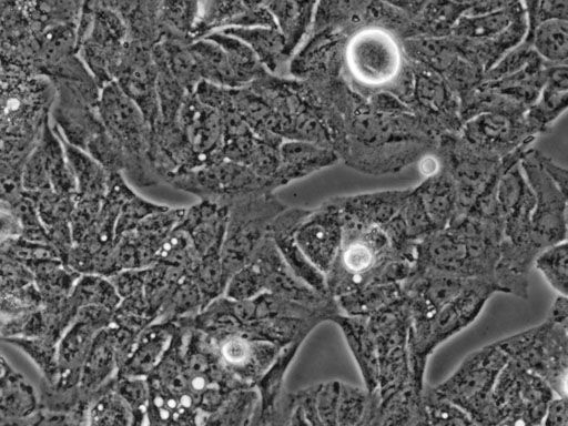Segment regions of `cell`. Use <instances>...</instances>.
<instances>
[{
  "mask_svg": "<svg viewBox=\"0 0 568 426\" xmlns=\"http://www.w3.org/2000/svg\"><path fill=\"white\" fill-rule=\"evenodd\" d=\"M97 108L105 132L123 153L128 178L140 187L162 183L151 159L152 129L115 81L102 88Z\"/></svg>",
  "mask_w": 568,
  "mask_h": 426,
  "instance_id": "6da1fadb",
  "label": "cell"
},
{
  "mask_svg": "<svg viewBox=\"0 0 568 426\" xmlns=\"http://www.w3.org/2000/svg\"><path fill=\"white\" fill-rule=\"evenodd\" d=\"M508 361L494 342L468 354L445 381L430 388L479 426H494L500 419L493 404V392Z\"/></svg>",
  "mask_w": 568,
  "mask_h": 426,
  "instance_id": "7a4b0ae2",
  "label": "cell"
},
{
  "mask_svg": "<svg viewBox=\"0 0 568 426\" xmlns=\"http://www.w3.org/2000/svg\"><path fill=\"white\" fill-rule=\"evenodd\" d=\"M227 209L229 216L220 255L224 288L232 275L250 262L262 241L270 234L273 221L287 205L274 193H260L236 199Z\"/></svg>",
  "mask_w": 568,
  "mask_h": 426,
  "instance_id": "3957f363",
  "label": "cell"
},
{
  "mask_svg": "<svg viewBox=\"0 0 568 426\" xmlns=\"http://www.w3.org/2000/svg\"><path fill=\"white\" fill-rule=\"evenodd\" d=\"M509 359L540 377L555 395L567 398L568 325L546 320L496 341Z\"/></svg>",
  "mask_w": 568,
  "mask_h": 426,
  "instance_id": "277c9868",
  "label": "cell"
},
{
  "mask_svg": "<svg viewBox=\"0 0 568 426\" xmlns=\"http://www.w3.org/2000/svg\"><path fill=\"white\" fill-rule=\"evenodd\" d=\"M373 336L377 364V390L384 399L410 385L408 362V310L404 298L366 317Z\"/></svg>",
  "mask_w": 568,
  "mask_h": 426,
  "instance_id": "5b68a950",
  "label": "cell"
},
{
  "mask_svg": "<svg viewBox=\"0 0 568 426\" xmlns=\"http://www.w3.org/2000/svg\"><path fill=\"white\" fill-rule=\"evenodd\" d=\"M165 183L194 194L201 201L227 206L236 199L274 193L267 181L258 178L251 168L221 160L210 165L171 175Z\"/></svg>",
  "mask_w": 568,
  "mask_h": 426,
  "instance_id": "8992f818",
  "label": "cell"
},
{
  "mask_svg": "<svg viewBox=\"0 0 568 426\" xmlns=\"http://www.w3.org/2000/svg\"><path fill=\"white\" fill-rule=\"evenodd\" d=\"M203 334L215 353L223 372L240 388L255 387L286 348L268 342L252 339L237 329L230 333Z\"/></svg>",
  "mask_w": 568,
  "mask_h": 426,
  "instance_id": "52a82bcc",
  "label": "cell"
},
{
  "mask_svg": "<svg viewBox=\"0 0 568 426\" xmlns=\"http://www.w3.org/2000/svg\"><path fill=\"white\" fill-rule=\"evenodd\" d=\"M523 170L535 196L531 213V241L542 248L567 241V201L564 193L542 170L537 154L523 159Z\"/></svg>",
  "mask_w": 568,
  "mask_h": 426,
  "instance_id": "ba28073f",
  "label": "cell"
},
{
  "mask_svg": "<svg viewBox=\"0 0 568 426\" xmlns=\"http://www.w3.org/2000/svg\"><path fill=\"white\" fill-rule=\"evenodd\" d=\"M184 213L185 209L166 206L148 215L125 233L112 252V275L154 265L161 246Z\"/></svg>",
  "mask_w": 568,
  "mask_h": 426,
  "instance_id": "9c48e42d",
  "label": "cell"
},
{
  "mask_svg": "<svg viewBox=\"0 0 568 426\" xmlns=\"http://www.w3.org/2000/svg\"><path fill=\"white\" fill-rule=\"evenodd\" d=\"M343 239V220L336 199L310 210L294 233L302 254L324 275L332 268Z\"/></svg>",
  "mask_w": 568,
  "mask_h": 426,
  "instance_id": "30bf717a",
  "label": "cell"
},
{
  "mask_svg": "<svg viewBox=\"0 0 568 426\" xmlns=\"http://www.w3.org/2000/svg\"><path fill=\"white\" fill-rule=\"evenodd\" d=\"M113 312L100 306L78 310L74 321L57 346L58 379L55 386L79 385L81 369L95 334L112 323Z\"/></svg>",
  "mask_w": 568,
  "mask_h": 426,
  "instance_id": "8fae6325",
  "label": "cell"
},
{
  "mask_svg": "<svg viewBox=\"0 0 568 426\" xmlns=\"http://www.w3.org/2000/svg\"><path fill=\"white\" fill-rule=\"evenodd\" d=\"M152 49L134 41H125L114 77L118 87L136 104L151 129L159 120L158 71Z\"/></svg>",
  "mask_w": 568,
  "mask_h": 426,
  "instance_id": "7c38bea8",
  "label": "cell"
},
{
  "mask_svg": "<svg viewBox=\"0 0 568 426\" xmlns=\"http://www.w3.org/2000/svg\"><path fill=\"white\" fill-rule=\"evenodd\" d=\"M495 293L500 291L494 282L470 278L464 291L433 316L426 345L428 357L443 343L471 325Z\"/></svg>",
  "mask_w": 568,
  "mask_h": 426,
  "instance_id": "4fadbf2b",
  "label": "cell"
},
{
  "mask_svg": "<svg viewBox=\"0 0 568 426\" xmlns=\"http://www.w3.org/2000/svg\"><path fill=\"white\" fill-rule=\"evenodd\" d=\"M247 264L257 274L263 293L308 306H322L333 301L318 295L291 272L271 233L262 241Z\"/></svg>",
  "mask_w": 568,
  "mask_h": 426,
  "instance_id": "5bb4252c",
  "label": "cell"
},
{
  "mask_svg": "<svg viewBox=\"0 0 568 426\" xmlns=\"http://www.w3.org/2000/svg\"><path fill=\"white\" fill-rule=\"evenodd\" d=\"M347 44L344 63L354 80L384 82L399 68L398 48L386 34H357Z\"/></svg>",
  "mask_w": 568,
  "mask_h": 426,
  "instance_id": "9a60e30c",
  "label": "cell"
},
{
  "mask_svg": "<svg viewBox=\"0 0 568 426\" xmlns=\"http://www.w3.org/2000/svg\"><path fill=\"white\" fill-rule=\"evenodd\" d=\"M277 28L264 1H200L192 42L206 34L231 28Z\"/></svg>",
  "mask_w": 568,
  "mask_h": 426,
  "instance_id": "2e32d148",
  "label": "cell"
},
{
  "mask_svg": "<svg viewBox=\"0 0 568 426\" xmlns=\"http://www.w3.org/2000/svg\"><path fill=\"white\" fill-rule=\"evenodd\" d=\"M121 355L111 324L99 331L83 363L79 387L91 396L113 386L121 366Z\"/></svg>",
  "mask_w": 568,
  "mask_h": 426,
  "instance_id": "e0dca14e",
  "label": "cell"
},
{
  "mask_svg": "<svg viewBox=\"0 0 568 426\" xmlns=\"http://www.w3.org/2000/svg\"><path fill=\"white\" fill-rule=\"evenodd\" d=\"M278 154V166L270 181L274 192L338 161V155L333 150L303 141H284L280 145Z\"/></svg>",
  "mask_w": 568,
  "mask_h": 426,
  "instance_id": "ac0fdd59",
  "label": "cell"
},
{
  "mask_svg": "<svg viewBox=\"0 0 568 426\" xmlns=\"http://www.w3.org/2000/svg\"><path fill=\"white\" fill-rule=\"evenodd\" d=\"M175 331V322H153L136 336L118 378H145L164 356Z\"/></svg>",
  "mask_w": 568,
  "mask_h": 426,
  "instance_id": "d6986e66",
  "label": "cell"
},
{
  "mask_svg": "<svg viewBox=\"0 0 568 426\" xmlns=\"http://www.w3.org/2000/svg\"><path fill=\"white\" fill-rule=\"evenodd\" d=\"M328 322L339 327L347 347L357 365L365 390L373 395L377 390L378 364L376 347L365 317H353L342 313Z\"/></svg>",
  "mask_w": 568,
  "mask_h": 426,
  "instance_id": "ffe728a7",
  "label": "cell"
},
{
  "mask_svg": "<svg viewBox=\"0 0 568 426\" xmlns=\"http://www.w3.org/2000/svg\"><path fill=\"white\" fill-rule=\"evenodd\" d=\"M220 31L247 44L270 74L290 77L292 59L286 53L285 39L277 28H231Z\"/></svg>",
  "mask_w": 568,
  "mask_h": 426,
  "instance_id": "44dd1931",
  "label": "cell"
},
{
  "mask_svg": "<svg viewBox=\"0 0 568 426\" xmlns=\"http://www.w3.org/2000/svg\"><path fill=\"white\" fill-rule=\"evenodd\" d=\"M277 29L285 39L286 53L292 59L306 38L313 22L314 1H264Z\"/></svg>",
  "mask_w": 568,
  "mask_h": 426,
  "instance_id": "7402d4cb",
  "label": "cell"
},
{
  "mask_svg": "<svg viewBox=\"0 0 568 426\" xmlns=\"http://www.w3.org/2000/svg\"><path fill=\"white\" fill-rule=\"evenodd\" d=\"M464 134L473 145L491 152L513 145L520 133L508 114L486 112L471 118L464 126Z\"/></svg>",
  "mask_w": 568,
  "mask_h": 426,
  "instance_id": "603a6c76",
  "label": "cell"
},
{
  "mask_svg": "<svg viewBox=\"0 0 568 426\" xmlns=\"http://www.w3.org/2000/svg\"><path fill=\"white\" fill-rule=\"evenodd\" d=\"M567 88L566 64H554L546 70L540 93L528 114V119L535 128L549 124L566 110Z\"/></svg>",
  "mask_w": 568,
  "mask_h": 426,
  "instance_id": "cb8c5ba5",
  "label": "cell"
},
{
  "mask_svg": "<svg viewBox=\"0 0 568 426\" xmlns=\"http://www.w3.org/2000/svg\"><path fill=\"white\" fill-rule=\"evenodd\" d=\"M403 298L402 283L369 285L334 298L339 313L369 317Z\"/></svg>",
  "mask_w": 568,
  "mask_h": 426,
  "instance_id": "d4e9b609",
  "label": "cell"
},
{
  "mask_svg": "<svg viewBox=\"0 0 568 426\" xmlns=\"http://www.w3.org/2000/svg\"><path fill=\"white\" fill-rule=\"evenodd\" d=\"M41 305L42 300L33 282L0 296V339L20 337L28 320Z\"/></svg>",
  "mask_w": 568,
  "mask_h": 426,
  "instance_id": "484cf974",
  "label": "cell"
},
{
  "mask_svg": "<svg viewBox=\"0 0 568 426\" xmlns=\"http://www.w3.org/2000/svg\"><path fill=\"white\" fill-rule=\"evenodd\" d=\"M202 81L226 88L239 89L225 51L215 42L202 38L189 44Z\"/></svg>",
  "mask_w": 568,
  "mask_h": 426,
  "instance_id": "4316f807",
  "label": "cell"
},
{
  "mask_svg": "<svg viewBox=\"0 0 568 426\" xmlns=\"http://www.w3.org/2000/svg\"><path fill=\"white\" fill-rule=\"evenodd\" d=\"M525 43L541 60L552 64H566L568 55V22L564 19H551L528 28Z\"/></svg>",
  "mask_w": 568,
  "mask_h": 426,
  "instance_id": "83f0119b",
  "label": "cell"
},
{
  "mask_svg": "<svg viewBox=\"0 0 568 426\" xmlns=\"http://www.w3.org/2000/svg\"><path fill=\"white\" fill-rule=\"evenodd\" d=\"M416 192L436 231L445 229L454 217L456 210V192L453 180L444 174L430 176Z\"/></svg>",
  "mask_w": 568,
  "mask_h": 426,
  "instance_id": "f1b7e54d",
  "label": "cell"
},
{
  "mask_svg": "<svg viewBox=\"0 0 568 426\" xmlns=\"http://www.w3.org/2000/svg\"><path fill=\"white\" fill-rule=\"evenodd\" d=\"M204 38L217 43L225 51L240 88L246 87L266 72L251 48L240 39L221 31L211 32Z\"/></svg>",
  "mask_w": 568,
  "mask_h": 426,
  "instance_id": "f546056e",
  "label": "cell"
},
{
  "mask_svg": "<svg viewBox=\"0 0 568 426\" xmlns=\"http://www.w3.org/2000/svg\"><path fill=\"white\" fill-rule=\"evenodd\" d=\"M196 14L197 1H160L158 18L161 39L191 43Z\"/></svg>",
  "mask_w": 568,
  "mask_h": 426,
  "instance_id": "4dcf8cb0",
  "label": "cell"
},
{
  "mask_svg": "<svg viewBox=\"0 0 568 426\" xmlns=\"http://www.w3.org/2000/svg\"><path fill=\"white\" fill-rule=\"evenodd\" d=\"M260 399L256 387L232 392L201 426H248Z\"/></svg>",
  "mask_w": 568,
  "mask_h": 426,
  "instance_id": "1f68e13d",
  "label": "cell"
},
{
  "mask_svg": "<svg viewBox=\"0 0 568 426\" xmlns=\"http://www.w3.org/2000/svg\"><path fill=\"white\" fill-rule=\"evenodd\" d=\"M87 426H132V412L114 385L93 397L87 413Z\"/></svg>",
  "mask_w": 568,
  "mask_h": 426,
  "instance_id": "d6a6232c",
  "label": "cell"
},
{
  "mask_svg": "<svg viewBox=\"0 0 568 426\" xmlns=\"http://www.w3.org/2000/svg\"><path fill=\"white\" fill-rule=\"evenodd\" d=\"M69 296L78 310L100 306L114 312L121 301L109 278L97 274L80 275Z\"/></svg>",
  "mask_w": 568,
  "mask_h": 426,
  "instance_id": "836d02e7",
  "label": "cell"
},
{
  "mask_svg": "<svg viewBox=\"0 0 568 426\" xmlns=\"http://www.w3.org/2000/svg\"><path fill=\"white\" fill-rule=\"evenodd\" d=\"M532 267L544 277L546 283L557 293H568V246L567 241L542 248L535 257Z\"/></svg>",
  "mask_w": 568,
  "mask_h": 426,
  "instance_id": "e575fe53",
  "label": "cell"
},
{
  "mask_svg": "<svg viewBox=\"0 0 568 426\" xmlns=\"http://www.w3.org/2000/svg\"><path fill=\"white\" fill-rule=\"evenodd\" d=\"M1 341L23 352L40 371L43 381L49 384L57 382V344L39 337H11Z\"/></svg>",
  "mask_w": 568,
  "mask_h": 426,
  "instance_id": "d590c367",
  "label": "cell"
},
{
  "mask_svg": "<svg viewBox=\"0 0 568 426\" xmlns=\"http://www.w3.org/2000/svg\"><path fill=\"white\" fill-rule=\"evenodd\" d=\"M415 80L414 95L427 112H438L444 108H454L449 90L437 72L422 67L418 72L416 71Z\"/></svg>",
  "mask_w": 568,
  "mask_h": 426,
  "instance_id": "8d00e7d4",
  "label": "cell"
},
{
  "mask_svg": "<svg viewBox=\"0 0 568 426\" xmlns=\"http://www.w3.org/2000/svg\"><path fill=\"white\" fill-rule=\"evenodd\" d=\"M369 403L364 388L339 382L337 426H361Z\"/></svg>",
  "mask_w": 568,
  "mask_h": 426,
  "instance_id": "74e56055",
  "label": "cell"
},
{
  "mask_svg": "<svg viewBox=\"0 0 568 426\" xmlns=\"http://www.w3.org/2000/svg\"><path fill=\"white\" fill-rule=\"evenodd\" d=\"M294 405V394L285 388L273 399H258L248 426H287Z\"/></svg>",
  "mask_w": 568,
  "mask_h": 426,
  "instance_id": "f35d334b",
  "label": "cell"
},
{
  "mask_svg": "<svg viewBox=\"0 0 568 426\" xmlns=\"http://www.w3.org/2000/svg\"><path fill=\"white\" fill-rule=\"evenodd\" d=\"M33 282L30 271L4 252H0V296Z\"/></svg>",
  "mask_w": 568,
  "mask_h": 426,
  "instance_id": "ab89813d",
  "label": "cell"
},
{
  "mask_svg": "<svg viewBox=\"0 0 568 426\" xmlns=\"http://www.w3.org/2000/svg\"><path fill=\"white\" fill-rule=\"evenodd\" d=\"M531 8L527 9L529 27L531 28L539 22L551 19L568 18V1H541V2H526Z\"/></svg>",
  "mask_w": 568,
  "mask_h": 426,
  "instance_id": "60d3db41",
  "label": "cell"
},
{
  "mask_svg": "<svg viewBox=\"0 0 568 426\" xmlns=\"http://www.w3.org/2000/svg\"><path fill=\"white\" fill-rule=\"evenodd\" d=\"M21 235L22 226L13 206L0 201V252Z\"/></svg>",
  "mask_w": 568,
  "mask_h": 426,
  "instance_id": "b9f144b4",
  "label": "cell"
},
{
  "mask_svg": "<svg viewBox=\"0 0 568 426\" xmlns=\"http://www.w3.org/2000/svg\"><path fill=\"white\" fill-rule=\"evenodd\" d=\"M567 398L556 397L549 404L541 426H567Z\"/></svg>",
  "mask_w": 568,
  "mask_h": 426,
  "instance_id": "7bdbcfd3",
  "label": "cell"
},
{
  "mask_svg": "<svg viewBox=\"0 0 568 426\" xmlns=\"http://www.w3.org/2000/svg\"><path fill=\"white\" fill-rule=\"evenodd\" d=\"M550 321L568 325V300L567 296L557 295L550 306L548 316Z\"/></svg>",
  "mask_w": 568,
  "mask_h": 426,
  "instance_id": "ee69618b",
  "label": "cell"
},
{
  "mask_svg": "<svg viewBox=\"0 0 568 426\" xmlns=\"http://www.w3.org/2000/svg\"><path fill=\"white\" fill-rule=\"evenodd\" d=\"M294 394V393H293ZM287 426H311L308 419L306 418L302 407L295 399L294 396V405L287 422Z\"/></svg>",
  "mask_w": 568,
  "mask_h": 426,
  "instance_id": "f6af8a7d",
  "label": "cell"
}]
</instances>
